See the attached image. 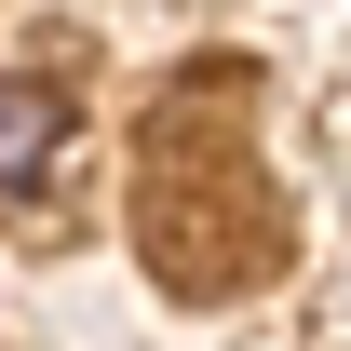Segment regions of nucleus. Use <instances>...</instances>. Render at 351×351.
I'll list each match as a JSON object with an SVG mask.
<instances>
[{
    "label": "nucleus",
    "instance_id": "1",
    "mask_svg": "<svg viewBox=\"0 0 351 351\" xmlns=\"http://www.w3.org/2000/svg\"><path fill=\"white\" fill-rule=\"evenodd\" d=\"M68 149V95L54 82H0V203H27Z\"/></svg>",
    "mask_w": 351,
    "mask_h": 351
}]
</instances>
